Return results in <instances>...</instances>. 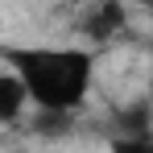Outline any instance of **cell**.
Listing matches in <instances>:
<instances>
[{
    "label": "cell",
    "mask_w": 153,
    "mask_h": 153,
    "mask_svg": "<svg viewBox=\"0 0 153 153\" xmlns=\"http://www.w3.org/2000/svg\"><path fill=\"white\" fill-rule=\"evenodd\" d=\"M0 58L21 79L37 112L75 116L95 75V50L83 46H0Z\"/></svg>",
    "instance_id": "cell-1"
},
{
    "label": "cell",
    "mask_w": 153,
    "mask_h": 153,
    "mask_svg": "<svg viewBox=\"0 0 153 153\" xmlns=\"http://www.w3.org/2000/svg\"><path fill=\"white\" fill-rule=\"evenodd\" d=\"M29 108V95L21 87V79L13 75L8 66H0V124H17Z\"/></svg>",
    "instance_id": "cell-4"
},
{
    "label": "cell",
    "mask_w": 153,
    "mask_h": 153,
    "mask_svg": "<svg viewBox=\"0 0 153 153\" xmlns=\"http://www.w3.org/2000/svg\"><path fill=\"white\" fill-rule=\"evenodd\" d=\"M124 21H128V13L116 4V0H100V4H91V8L83 13L79 29L87 33L91 46H100V42H112V37L124 29Z\"/></svg>",
    "instance_id": "cell-2"
},
{
    "label": "cell",
    "mask_w": 153,
    "mask_h": 153,
    "mask_svg": "<svg viewBox=\"0 0 153 153\" xmlns=\"http://www.w3.org/2000/svg\"><path fill=\"white\" fill-rule=\"evenodd\" d=\"M37 137H66V128H71V116H58V112H37Z\"/></svg>",
    "instance_id": "cell-5"
},
{
    "label": "cell",
    "mask_w": 153,
    "mask_h": 153,
    "mask_svg": "<svg viewBox=\"0 0 153 153\" xmlns=\"http://www.w3.org/2000/svg\"><path fill=\"white\" fill-rule=\"evenodd\" d=\"M149 132H153L149 100H132V103L112 112V137H137V141H145Z\"/></svg>",
    "instance_id": "cell-3"
},
{
    "label": "cell",
    "mask_w": 153,
    "mask_h": 153,
    "mask_svg": "<svg viewBox=\"0 0 153 153\" xmlns=\"http://www.w3.org/2000/svg\"><path fill=\"white\" fill-rule=\"evenodd\" d=\"M108 149L112 153H153V137H145V141H137V137H112Z\"/></svg>",
    "instance_id": "cell-6"
}]
</instances>
